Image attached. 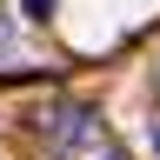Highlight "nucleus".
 Here are the masks:
<instances>
[{
    "instance_id": "obj_1",
    "label": "nucleus",
    "mask_w": 160,
    "mask_h": 160,
    "mask_svg": "<svg viewBox=\"0 0 160 160\" xmlns=\"http://www.w3.org/2000/svg\"><path fill=\"white\" fill-rule=\"evenodd\" d=\"M87 140H93V113H73L60 127V153H87Z\"/></svg>"
},
{
    "instance_id": "obj_2",
    "label": "nucleus",
    "mask_w": 160,
    "mask_h": 160,
    "mask_svg": "<svg viewBox=\"0 0 160 160\" xmlns=\"http://www.w3.org/2000/svg\"><path fill=\"white\" fill-rule=\"evenodd\" d=\"M20 7H27L33 20H47V13H53V0H20Z\"/></svg>"
},
{
    "instance_id": "obj_3",
    "label": "nucleus",
    "mask_w": 160,
    "mask_h": 160,
    "mask_svg": "<svg viewBox=\"0 0 160 160\" xmlns=\"http://www.w3.org/2000/svg\"><path fill=\"white\" fill-rule=\"evenodd\" d=\"M147 147H153V160H160V127H147Z\"/></svg>"
},
{
    "instance_id": "obj_4",
    "label": "nucleus",
    "mask_w": 160,
    "mask_h": 160,
    "mask_svg": "<svg viewBox=\"0 0 160 160\" xmlns=\"http://www.w3.org/2000/svg\"><path fill=\"white\" fill-rule=\"evenodd\" d=\"M7 47H13V33H7V27H0V53H7Z\"/></svg>"
}]
</instances>
